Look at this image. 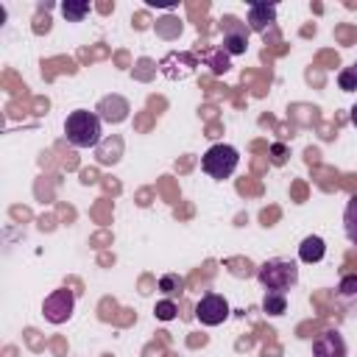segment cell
Instances as JSON below:
<instances>
[{"instance_id": "obj_1", "label": "cell", "mask_w": 357, "mask_h": 357, "mask_svg": "<svg viewBox=\"0 0 357 357\" xmlns=\"http://www.w3.org/2000/svg\"><path fill=\"white\" fill-rule=\"evenodd\" d=\"M100 117L89 109H75L64 120V137L73 148H95L100 142Z\"/></svg>"}, {"instance_id": "obj_2", "label": "cell", "mask_w": 357, "mask_h": 357, "mask_svg": "<svg viewBox=\"0 0 357 357\" xmlns=\"http://www.w3.org/2000/svg\"><path fill=\"white\" fill-rule=\"evenodd\" d=\"M257 279L265 290L287 293L290 287L298 284V265L290 262V259H265L257 268Z\"/></svg>"}, {"instance_id": "obj_3", "label": "cell", "mask_w": 357, "mask_h": 357, "mask_svg": "<svg viewBox=\"0 0 357 357\" xmlns=\"http://www.w3.org/2000/svg\"><path fill=\"white\" fill-rule=\"evenodd\" d=\"M237 165H240V153H237L234 145H226V142L212 145V148L201 156V170H204L209 178H215V181L229 178V176L237 170Z\"/></svg>"}, {"instance_id": "obj_4", "label": "cell", "mask_w": 357, "mask_h": 357, "mask_svg": "<svg viewBox=\"0 0 357 357\" xmlns=\"http://www.w3.org/2000/svg\"><path fill=\"white\" fill-rule=\"evenodd\" d=\"M75 312V293L70 287H56L42 301V315L47 324H67Z\"/></svg>"}, {"instance_id": "obj_5", "label": "cell", "mask_w": 357, "mask_h": 357, "mask_svg": "<svg viewBox=\"0 0 357 357\" xmlns=\"http://www.w3.org/2000/svg\"><path fill=\"white\" fill-rule=\"evenodd\" d=\"M220 31H223V53L229 56H243L248 50V36H251V28L245 22H240L237 17L226 14L220 20Z\"/></svg>"}, {"instance_id": "obj_6", "label": "cell", "mask_w": 357, "mask_h": 357, "mask_svg": "<svg viewBox=\"0 0 357 357\" xmlns=\"http://www.w3.org/2000/svg\"><path fill=\"white\" fill-rule=\"evenodd\" d=\"M229 315H231V307H229V301H226L220 293H204V296L195 301V318H198L204 326H218V324H223Z\"/></svg>"}, {"instance_id": "obj_7", "label": "cell", "mask_w": 357, "mask_h": 357, "mask_svg": "<svg viewBox=\"0 0 357 357\" xmlns=\"http://www.w3.org/2000/svg\"><path fill=\"white\" fill-rule=\"evenodd\" d=\"M346 340L337 329H326L312 340V357H346Z\"/></svg>"}, {"instance_id": "obj_8", "label": "cell", "mask_w": 357, "mask_h": 357, "mask_svg": "<svg viewBox=\"0 0 357 357\" xmlns=\"http://www.w3.org/2000/svg\"><path fill=\"white\" fill-rule=\"evenodd\" d=\"M131 112V103L123 98V95H106L98 100L95 106V114L103 120V123H123Z\"/></svg>"}, {"instance_id": "obj_9", "label": "cell", "mask_w": 357, "mask_h": 357, "mask_svg": "<svg viewBox=\"0 0 357 357\" xmlns=\"http://www.w3.org/2000/svg\"><path fill=\"white\" fill-rule=\"evenodd\" d=\"M273 22H276V6L273 3H265V0L248 3V20H245V25L254 33H265L268 25H273Z\"/></svg>"}, {"instance_id": "obj_10", "label": "cell", "mask_w": 357, "mask_h": 357, "mask_svg": "<svg viewBox=\"0 0 357 357\" xmlns=\"http://www.w3.org/2000/svg\"><path fill=\"white\" fill-rule=\"evenodd\" d=\"M324 254H326V243H324V237H318V234H307V237L301 240V245H298V259H301L304 265L321 262Z\"/></svg>"}, {"instance_id": "obj_11", "label": "cell", "mask_w": 357, "mask_h": 357, "mask_svg": "<svg viewBox=\"0 0 357 357\" xmlns=\"http://www.w3.org/2000/svg\"><path fill=\"white\" fill-rule=\"evenodd\" d=\"M343 231H346L349 243L357 245V195H351L346 201V209H343Z\"/></svg>"}, {"instance_id": "obj_12", "label": "cell", "mask_w": 357, "mask_h": 357, "mask_svg": "<svg viewBox=\"0 0 357 357\" xmlns=\"http://www.w3.org/2000/svg\"><path fill=\"white\" fill-rule=\"evenodd\" d=\"M262 310H265L268 315H284V310H287V293L265 290V298H262Z\"/></svg>"}, {"instance_id": "obj_13", "label": "cell", "mask_w": 357, "mask_h": 357, "mask_svg": "<svg viewBox=\"0 0 357 357\" xmlns=\"http://www.w3.org/2000/svg\"><path fill=\"white\" fill-rule=\"evenodd\" d=\"M61 14L67 17V22H81L89 14V3L86 0H67V3H61Z\"/></svg>"}, {"instance_id": "obj_14", "label": "cell", "mask_w": 357, "mask_h": 357, "mask_svg": "<svg viewBox=\"0 0 357 357\" xmlns=\"http://www.w3.org/2000/svg\"><path fill=\"white\" fill-rule=\"evenodd\" d=\"M159 290L173 298V296H178L184 290V279L178 273H165V276H159Z\"/></svg>"}, {"instance_id": "obj_15", "label": "cell", "mask_w": 357, "mask_h": 357, "mask_svg": "<svg viewBox=\"0 0 357 357\" xmlns=\"http://www.w3.org/2000/svg\"><path fill=\"white\" fill-rule=\"evenodd\" d=\"M153 315H156L159 321H173V318L178 315V307H176V301H173V298H162V301H156Z\"/></svg>"}, {"instance_id": "obj_16", "label": "cell", "mask_w": 357, "mask_h": 357, "mask_svg": "<svg viewBox=\"0 0 357 357\" xmlns=\"http://www.w3.org/2000/svg\"><path fill=\"white\" fill-rule=\"evenodd\" d=\"M337 86L343 92H357V73H354V67H343L337 73Z\"/></svg>"}, {"instance_id": "obj_17", "label": "cell", "mask_w": 357, "mask_h": 357, "mask_svg": "<svg viewBox=\"0 0 357 357\" xmlns=\"http://www.w3.org/2000/svg\"><path fill=\"white\" fill-rule=\"evenodd\" d=\"M165 22H167V25L156 22V33H159V36H165V39H173V36H178V33H181V22H178V20H173V17H165Z\"/></svg>"}, {"instance_id": "obj_18", "label": "cell", "mask_w": 357, "mask_h": 357, "mask_svg": "<svg viewBox=\"0 0 357 357\" xmlns=\"http://www.w3.org/2000/svg\"><path fill=\"white\" fill-rule=\"evenodd\" d=\"M337 293H340V296H357V273L343 276L340 284H337Z\"/></svg>"}, {"instance_id": "obj_19", "label": "cell", "mask_w": 357, "mask_h": 357, "mask_svg": "<svg viewBox=\"0 0 357 357\" xmlns=\"http://www.w3.org/2000/svg\"><path fill=\"white\" fill-rule=\"evenodd\" d=\"M284 159H287V148H284L282 142L271 145V162H273V165H284Z\"/></svg>"}, {"instance_id": "obj_20", "label": "cell", "mask_w": 357, "mask_h": 357, "mask_svg": "<svg viewBox=\"0 0 357 357\" xmlns=\"http://www.w3.org/2000/svg\"><path fill=\"white\" fill-rule=\"evenodd\" d=\"M349 120H351V126L357 128V103H354V106L349 109Z\"/></svg>"}, {"instance_id": "obj_21", "label": "cell", "mask_w": 357, "mask_h": 357, "mask_svg": "<svg viewBox=\"0 0 357 357\" xmlns=\"http://www.w3.org/2000/svg\"><path fill=\"white\" fill-rule=\"evenodd\" d=\"M351 67H354V73H357V61H354V64H351Z\"/></svg>"}]
</instances>
